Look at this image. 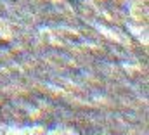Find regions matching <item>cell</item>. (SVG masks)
I'll list each match as a JSON object with an SVG mask.
<instances>
[]
</instances>
